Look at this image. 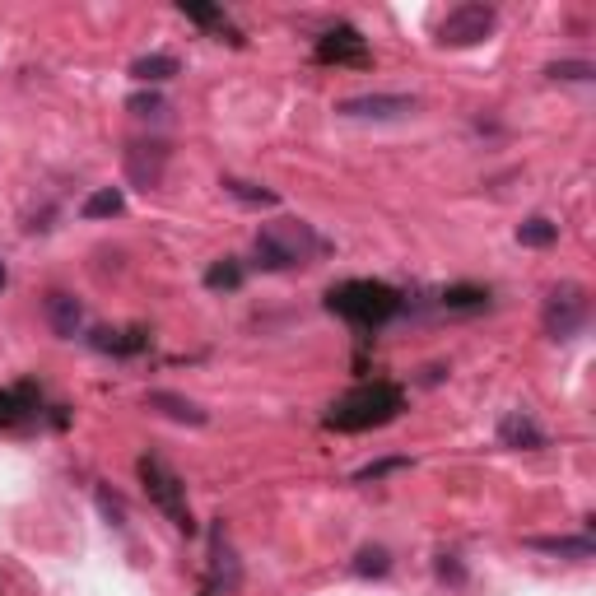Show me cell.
Here are the masks:
<instances>
[{
	"instance_id": "obj_1",
	"label": "cell",
	"mask_w": 596,
	"mask_h": 596,
	"mask_svg": "<svg viewBox=\"0 0 596 596\" xmlns=\"http://www.w3.org/2000/svg\"><path fill=\"white\" fill-rule=\"evenodd\" d=\"M401 410H406V392L396 382H359V387H350L345 396H336L326 406L322 424L336 429V434H368V429L392 424Z\"/></svg>"
},
{
	"instance_id": "obj_2",
	"label": "cell",
	"mask_w": 596,
	"mask_h": 596,
	"mask_svg": "<svg viewBox=\"0 0 596 596\" xmlns=\"http://www.w3.org/2000/svg\"><path fill=\"white\" fill-rule=\"evenodd\" d=\"M326 312L345 317L359 331H378L401 312V294L382 280H345V285L326 289Z\"/></svg>"
},
{
	"instance_id": "obj_3",
	"label": "cell",
	"mask_w": 596,
	"mask_h": 596,
	"mask_svg": "<svg viewBox=\"0 0 596 596\" xmlns=\"http://www.w3.org/2000/svg\"><path fill=\"white\" fill-rule=\"evenodd\" d=\"M252 252H257L261 271H294V266H308L322 252V238L303 219H271V224H261Z\"/></svg>"
},
{
	"instance_id": "obj_4",
	"label": "cell",
	"mask_w": 596,
	"mask_h": 596,
	"mask_svg": "<svg viewBox=\"0 0 596 596\" xmlns=\"http://www.w3.org/2000/svg\"><path fill=\"white\" fill-rule=\"evenodd\" d=\"M136 471H140V485H145V494H149V503L159 508L168 522H173L177 531H196V522H191V503H187V485H182V475L168 466L163 457H140L136 461Z\"/></svg>"
},
{
	"instance_id": "obj_5",
	"label": "cell",
	"mask_w": 596,
	"mask_h": 596,
	"mask_svg": "<svg viewBox=\"0 0 596 596\" xmlns=\"http://www.w3.org/2000/svg\"><path fill=\"white\" fill-rule=\"evenodd\" d=\"M587 312H592L587 289L573 285V280H564V285H555L550 289V298H545V331H550L555 340H573L587 326Z\"/></svg>"
},
{
	"instance_id": "obj_6",
	"label": "cell",
	"mask_w": 596,
	"mask_h": 596,
	"mask_svg": "<svg viewBox=\"0 0 596 596\" xmlns=\"http://www.w3.org/2000/svg\"><path fill=\"white\" fill-rule=\"evenodd\" d=\"M499 24V14L494 5H480V0H466L457 10H447V19L438 24V42L443 47H475V42H485Z\"/></svg>"
},
{
	"instance_id": "obj_7",
	"label": "cell",
	"mask_w": 596,
	"mask_h": 596,
	"mask_svg": "<svg viewBox=\"0 0 596 596\" xmlns=\"http://www.w3.org/2000/svg\"><path fill=\"white\" fill-rule=\"evenodd\" d=\"M340 117L350 122H406L420 112V98L415 94H354L336 103Z\"/></svg>"
},
{
	"instance_id": "obj_8",
	"label": "cell",
	"mask_w": 596,
	"mask_h": 596,
	"mask_svg": "<svg viewBox=\"0 0 596 596\" xmlns=\"http://www.w3.org/2000/svg\"><path fill=\"white\" fill-rule=\"evenodd\" d=\"M317 61L322 66H368L373 61V52H368V42L364 33L354 24H336V28H326L322 38H317Z\"/></svg>"
},
{
	"instance_id": "obj_9",
	"label": "cell",
	"mask_w": 596,
	"mask_h": 596,
	"mask_svg": "<svg viewBox=\"0 0 596 596\" xmlns=\"http://www.w3.org/2000/svg\"><path fill=\"white\" fill-rule=\"evenodd\" d=\"M163 168H168V145H163V140H136V145H126V177H131V187L154 191L163 182Z\"/></svg>"
},
{
	"instance_id": "obj_10",
	"label": "cell",
	"mask_w": 596,
	"mask_h": 596,
	"mask_svg": "<svg viewBox=\"0 0 596 596\" xmlns=\"http://www.w3.org/2000/svg\"><path fill=\"white\" fill-rule=\"evenodd\" d=\"M243 587V564H238V550L229 545L224 527L210 531V592L215 596H233Z\"/></svg>"
},
{
	"instance_id": "obj_11",
	"label": "cell",
	"mask_w": 596,
	"mask_h": 596,
	"mask_svg": "<svg viewBox=\"0 0 596 596\" xmlns=\"http://www.w3.org/2000/svg\"><path fill=\"white\" fill-rule=\"evenodd\" d=\"M42 308H47V322H52V331H56L61 340H75V336H80L84 308H80V298H75V294H66V289H52Z\"/></svg>"
},
{
	"instance_id": "obj_12",
	"label": "cell",
	"mask_w": 596,
	"mask_h": 596,
	"mask_svg": "<svg viewBox=\"0 0 596 596\" xmlns=\"http://www.w3.org/2000/svg\"><path fill=\"white\" fill-rule=\"evenodd\" d=\"M527 550L573 559V564H587V559H596V541L587 536V531H583V536H527Z\"/></svg>"
},
{
	"instance_id": "obj_13",
	"label": "cell",
	"mask_w": 596,
	"mask_h": 596,
	"mask_svg": "<svg viewBox=\"0 0 596 596\" xmlns=\"http://www.w3.org/2000/svg\"><path fill=\"white\" fill-rule=\"evenodd\" d=\"M499 443L503 447H527V452H536V447H545V434L541 424L531 420L527 410H508L499 420Z\"/></svg>"
},
{
	"instance_id": "obj_14",
	"label": "cell",
	"mask_w": 596,
	"mask_h": 596,
	"mask_svg": "<svg viewBox=\"0 0 596 596\" xmlns=\"http://www.w3.org/2000/svg\"><path fill=\"white\" fill-rule=\"evenodd\" d=\"M89 345H94L98 354H140L149 345V331L145 326H131V331H112V326H98L94 336H89Z\"/></svg>"
},
{
	"instance_id": "obj_15",
	"label": "cell",
	"mask_w": 596,
	"mask_h": 596,
	"mask_svg": "<svg viewBox=\"0 0 596 596\" xmlns=\"http://www.w3.org/2000/svg\"><path fill=\"white\" fill-rule=\"evenodd\" d=\"M145 406L168 415V420H177V424H205V410L196 406V401H187V396H177V392H149Z\"/></svg>"
},
{
	"instance_id": "obj_16",
	"label": "cell",
	"mask_w": 596,
	"mask_h": 596,
	"mask_svg": "<svg viewBox=\"0 0 596 596\" xmlns=\"http://www.w3.org/2000/svg\"><path fill=\"white\" fill-rule=\"evenodd\" d=\"M177 10L187 14L191 24H201V28H215V33H224V38L233 42V47H243V38H238V28L229 24V14L219 10V5H196V0H182Z\"/></svg>"
},
{
	"instance_id": "obj_17",
	"label": "cell",
	"mask_w": 596,
	"mask_h": 596,
	"mask_svg": "<svg viewBox=\"0 0 596 596\" xmlns=\"http://www.w3.org/2000/svg\"><path fill=\"white\" fill-rule=\"evenodd\" d=\"M38 415V392L33 387H19V392H0V429L10 424H24Z\"/></svg>"
},
{
	"instance_id": "obj_18",
	"label": "cell",
	"mask_w": 596,
	"mask_h": 596,
	"mask_svg": "<svg viewBox=\"0 0 596 596\" xmlns=\"http://www.w3.org/2000/svg\"><path fill=\"white\" fill-rule=\"evenodd\" d=\"M177 56H168V52H149V56H140L136 66H131V75H136L140 84H163V80H173L177 75Z\"/></svg>"
},
{
	"instance_id": "obj_19",
	"label": "cell",
	"mask_w": 596,
	"mask_h": 596,
	"mask_svg": "<svg viewBox=\"0 0 596 596\" xmlns=\"http://www.w3.org/2000/svg\"><path fill=\"white\" fill-rule=\"evenodd\" d=\"M126 210V196H122V187H98L89 201L80 205V215L84 219H117Z\"/></svg>"
},
{
	"instance_id": "obj_20",
	"label": "cell",
	"mask_w": 596,
	"mask_h": 596,
	"mask_svg": "<svg viewBox=\"0 0 596 596\" xmlns=\"http://www.w3.org/2000/svg\"><path fill=\"white\" fill-rule=\"evenodd\" d=\"M517 243L522 247H555L559 243V224L545 215H531L517 224Z\"/></svg>"
},
{
	"instance_id": "obj_21",
	"label": "cell",
	"mask_w": 596,
	"mask_h": 596,
	"mask_svg": "<svg viewBox=\"0 0 596 596\" xmlns=\"http://www.w3.org/2000/svg\"><path fill=\"white\" fill-rule=\"evenodd\" d=\"M443 308L447 312H485L489 308V289H480V285H452V289H443Z\"/></svg>"
},
{
	"instance_id": "obj_22",
	"label": "cell",
	"mask_w": 596,
	"mask_h": 596,
	"mask_svg": "<svg viewBox=\"0 0 596 596\" xmlns=\"http://www.w3.org/2000/svg\"><path fill=\"white\" fill-rule=\"evenodd\" d=\"M238 285H243V261L224 257L205 271V289H215V294H229V289H238Z\"/></svg>"
},
{
	"instance_id": "obj_23",
	"label": "cell",
	"mask_w": 596,
	"mask_h": 596,
	"mask_svg": "<svg viewBox=\"0 0 596 596\" xmlns=\"http://www.w3.org/2000/svg\"><path fill=\"white\" fill-rule=\"evenodd\" d=\"M354 573H359V578H387V573H392V555H387L382 545H364V550L354 555Z\"/></svg>"
},
{
	"instance_id": "obj_24",
	"label": "cell",
	"mask_w": 596,
	"mask_h": 596,
	"mask_svg": "<svg viewBox=\"0 0 596 596\" xmlns=\"http://www.w3.org/2000/svg\"><path fill=\"white\" fill-rule=\"evenodd\" d=\"M224 191H229L233 201H243V205H275V191L257 187V182H238V177H224Z\"/></svg>"
},
{
	"instance_id": "obj_25",
	"label": "cell",
	"mask_w": 596,
	"mask_h": 596,
	"mask_svg": "<svg viewBox=\"0 0 596 596\" xmlns=\"http://www.w3.org/2000/svg\"><path fill=\"white\" fill-rule=\"evenodd\" d=\"M545 75H550V80H578V84H587L596 75V66H592V61H555Z\"/></svg>"
},
{
	"instance_id": "obj_26",
	"label": "cell",
	"mask_w": 596,
	"mask_h": 596,
	"mask_svg": "<svg viewBox=\"0 0 596 596\" xmlns=\"http://www.w3.org/2000/svg\"><path fill=\"white\" fill-rule=\"evenodd\" d=\"M410 461L406 457H387V461H373V466H364V471L354 475L359 485H368V480H382V475H392V471H406Z\"/></svg>"
},
{
	"instance_id": "obj_27",
	"label": "cell",
	"mask_w": 596,
	"mask_h": 596,
	"mask_svg": "<svg viewBox=\"0 0 596 596\" xmlns=\"http://www.w3.org/2000/svg\"><path fill=\"white\" fill-rule=\"evenodd\" d=\"M126 108L136 112V117H163V98L149 89V94H131V98H126Z\"/></svg>"
},
{
	"instance_id": "obj_28",
	"label": "cell",
	"mask_w": 596,
	"mask_h": 596,
	"mask_svg": "<svg viewBox=\"0 0 596 596\" xmlns=\"http://www.w3.org/2000/svg\"><path fill=\"white\" fill-rule=\"evenodd\" d=\"M438 578L443 583H466V569L457 564V555H438Z\"/></svg>"
},
{
	"instance_id": "obj_29",
	"label": "cell",
	"mask_w": 596,
	"mask_h": 596,
	"mask_svg": "<svg viewBox=\"0 0 596 596\" xmlns=\"http://www.w3.org/2000/svg\"><path fill=\"white\" fill-rule=\"evenodd\" d=\"M5 285H10V275H5V261H0V289H5Z\"/></svg>"
}]
</instances>
